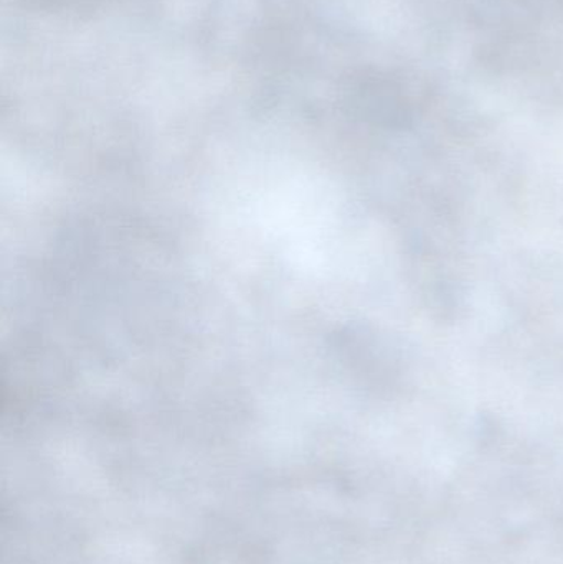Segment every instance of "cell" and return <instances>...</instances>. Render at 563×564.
<instances>
[]
</instances>
